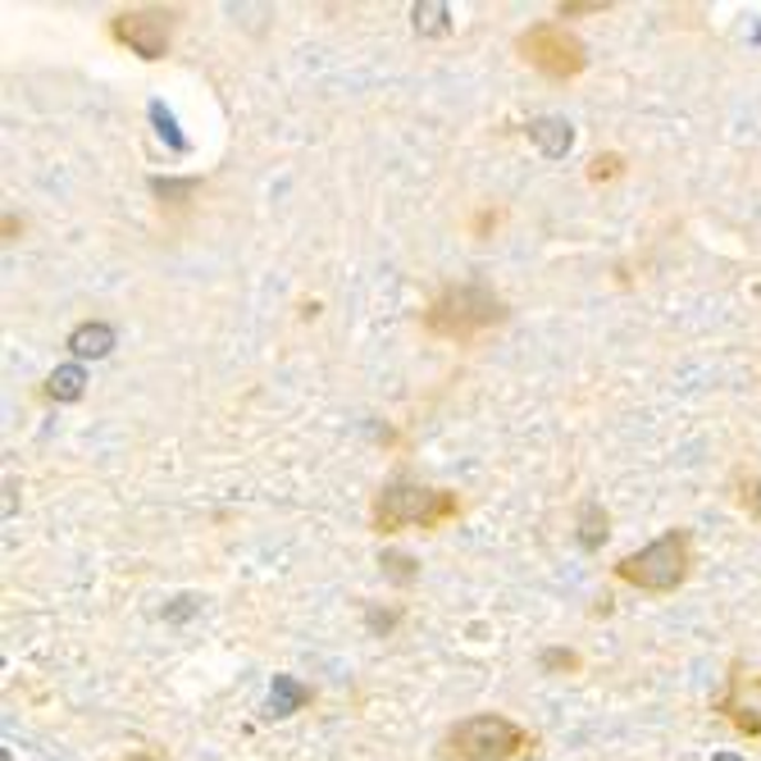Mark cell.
I'll return each mask as SVG.
<instances>
[{"label":"cell","instance_id":"cell-1","mask_svg":"<svg viewBox=\"0 0 761 761\" xmlns=\"http://www.w3.org/2000/svg\"><path fill=\"white\" fill-rule=\"evenodd\" d=\"M507 301L483 288V283H447L429 306H425V329L442 342H456V347H466V342H479L483 333L502 329L507 324Z\"/></svg>","mask_w":761,"mask_h":761},{"label":"cell","instance_id":"cell-2","mask_svg":"<svg viewBox=\"0 0 761 761\" xmlns=\"http://www.w3.org/2000/svg\"><path fill=\"white\" fill-rule=\"evenodd\" d=\"M461 515V498L447 488H425L410 479H393L374 492L369 529L374 534H402V529H442Z\"/></svg>","mask_w":761,"mask_h":761},{"label":"cell","instance_id":"cell-3","mask_svg":"<svg viewBox=\"0 0 761 761\" xmlns=\"http://www.w3.org/2000/svg\"><path fill=\"white\" fill-rule=\"evenodd\" d=\"M529 748H534V734L502 711H479L456 720L442 739V752L451 761H515Z\"/></svg>","mask_w":761,"mask_h":761},{"label":"cell","instance_id":"cell-4","mask_svg":"<svg viewBox=\"0 0 761 761\" xmlns=\"http://www.w3.org/2000/svg\"><path fill=\"white\" fill-rule=\"evenodd\" d=\"M694 570V543L684 529H666L643 552H629L616 561V580L643 593H675Z\"/></svg>","mask_w":761,"mask_h":761},{"label":"cell","instance_id":"cell-5","mask_svg":"<svg viewBox=\"0 0 761 761\" xmlns=\"http://www.w3.org/2000/svg\"><path fill=\"white\" fill-rule=\"evenodd\" d=\"M515 51H520V60H529L539 73H548V79H556V83L580 79V73L588 69V46L580 42L575 32H565L561 23H534V28H524L515 37Z\"/></svg>","mask_w":761,"mask_h":761},{"label":"cell","instance_id":"cell-6","mask_svg":"<svg viewBox=\"0 0 761 761\" xmlns=\"http://www.w3.org/2000/svg\"><path fill=\"white\" fill-rule=\"evenodd\" d=\"M169 32H174V14L156 10V6H142V10H119L110 19V37L119 46H128L137 60L156 64L169 55Z\"/></svg>","mask_w":761,"mask_h":761},{"label":"cell","instance_id":"cell-7","mask_svg":"<svg viewBox=\"0 0 761 761\" xmlns=\"http://www.w3.org/2000/svg\"><path fill=\"white\" fill-rule=\"evenodd\" d=\"M114 347H119V333H114L105 320H87V324H79L69 333V352H73V361H105Z\"/></svg>","mask_w":761,"mask_h":761},{"label":"cell","instance_id":"cell-8","mask_svg":"<svg viewBox=\"0 0 761 761\" xmlns=\"http://www.w3.org/2000/svg\"><path fill=\"white\" fill-rule=\"evenodd\" d=\"M529 142H534L548 160H561L570 146H575V128H570L565 119H556V114H543V119H529Z\"/></svg>","mask_w":761,"mask_h":761},{"label":"cell","instance_id":"cell-9","mask_svg":"<svg viewBox=\"0 0 761 761\" xmlns=\"http://www.w3.org/2000/svg\"><path fill=\"white\" fill-rule=\"evenodd\" d=\"M87 393V369L79 361H69V365H55L51 378H46V397L51 402H79Z\"/></svg>","mask_w":761,"mask_h":761},{"label":"cell","instance_id":"cell-10","mask_svg":"<svg viewBox=\"0 0 761 761\" xmlns=\"http://www.w3.org/2000/svg\"><path fill=\"white\" fill-rule=\"evenodd\" d=\"M311 702V689L296 684L292 675H274V689H270V716H292Z\"/></svg>","mask_w":761,"mask_h":761},{"label":"cell","instance_id":"cell-11","mask_svg":"<svg viewBox=\"0 0 761 761\" xmlns=\"http://www.w3.org/2000/svg\"><path fill=\"white\" fill-rule=\"evenodd\" d=\"M606 534H612V515H606L597 502H584L580 507V548L584 552H597L606 543Z\"/></svg>","mask_w":761,"mask_h":761},{"label":"cell","instance_id":"cell-12","mask_svg":"<svg viewBox=\"0 0 761 761\" xmlns=\"http://www.w3.org/2000/svg\"><path fill=\"white\" fill-rule=\"evenodd\" d=\"M410 19H415V32H420V37L451 32V6H442V0H420V6L410 10Z\"/></svg>","mask_w":761,"mask_h":761},{"label":"cell","instance_id":"cell-13","mask_svg":"<svg viewBox=\"0 0 761 761\" xmlns=\"http://www.w3.org/2000/svg\"><path fill=\"white\" fill-rule=\"evenodd\" d=\"M711 711L730 716V720H734V730H739V734H748V739H757V734H761V711H757V707H743L734 694L716 698V702H711Z\"/></svg>","mask_w":761,"mask_h":761},{"label":"cell","instance_id":"cell-14","mask_svg":"<svg viewBox=\"0 0 761 761\" xmlns=\"http://www.w3.org/2000/svg\"><path fill=\"white\" fill-rule=\"evenodd\" d=\"M378 565H384V575L393 584H410L415 575H420V565H415V556H406V552H384V556H378Z\"/></svg>","mask_w":761,"mask_h":761},{"label":"cell","instance_id":"cell-15","mask_svg":"<svg viewBox=\"0 0 761 761\" xmlns=\"http://www.w3.org/2000/svg\"><path fill=\"white\" fill-rule=\"evenodd\" d=\"M625 169V160L616 156V150H606V156H593V165H588V183H606V178H616Z\"/></svg>","mask_w":761,"mask_h":761},{"label":"cell","instance_id":"cell-16","mask_svg":"<svg viewBox=\"0 0 761 761\" xmlns=\"http://www.w3.org/2000/svg\"><path fill=\"white\" fill-rule=\"evenodd\" d=\"M602 10H612V0H561L556 14L561 19H575V14H602Z\"/></svg>","mask_w":761,"mask_h":761},{"label":"cell","instance_id":"cell-17","mask_svg":"<svg viewBox=\"0 0 761 761\" xmlns=\"http://www.w3.org/2000/svg\"><path fill=\"white\" fill-rule=\"evenodd\" d=\"M543 670H580V653H570V648H548V653H543Z\"/></svg>","mask_w":761,"mask_h":761},{"label":"cell","instance_id":"cell-18","mask_svg":"<svg viewBox=\"0 0 761 761\" xmlns=\"http://www.w3.org/2000/svg\"><path fill=\"white\" fill-rule=\"evenodd\" d=\"M150 187H156L160 197H192V192H197V178H187V183H165V178H156Z\"/></svg>","mask_w":761,"mask_h":761},{"label":"cell","instance_id":"cell-19","mask_svg":"<svg viewBox=\"0 0 761 761\" xmlns=\"http://www.w3.org/2000/svg\"><path fill=\"white\" fill-rule=\"evenodd\" d=\"M748 511L761 520V479H757V483H752V492H748Z\"/></svg>","mask_w":761,"mask_h":761},{"label":"cell","instance_id":"cell-20","mask_svg":"<svg viewBox=\"0 0 761 761\" xmlns=\"http://www.w3.org/2000/svg\"><path fill=\"white\" fill-rule=\"evenodd\" d=\"M711 761H743V757H734V752H720V757H711Z\"/></svg>","mask_w":761,"mask_h":761},{"label":"cell","instance_id":"cell-21","mask_svg":"<svg viewBox=\"0 0 761 761\" xmlns=\"http://www.w3.org/2000/svg\"><path fill=\"white\" fill-rule=\"evenodd\" d=\"M128 761H156V757H146V752H137V757H128Z\"/></svg>","mask_w":761,"mask_h":761}]
</instances>
